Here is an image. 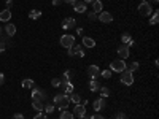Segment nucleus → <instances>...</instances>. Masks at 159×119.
Returning <instances> with one entry per match:
<instances>
[{
  "mask_svg": "<svg viewBox=\"0 0 159 119\" xmlns=\"http://www.w3.org/2000/svg\"><path fill=\"white\" fill-rule=\"evenodd\" d=\"M54 106H57L59 110H67L70 105V100H68V95L65 94H56L54 99H53Z\"/></svg>",
  "mask_w": 159,
  "mask_h": 119,
  "instance_id": "f257e3e1",
  "label": "nucleus"
},
{
  "mask_svg": "<svg viewBox=\"0 0 159 119\" xmlns=\"http://www.w3.org/2000/svg\"><path fill=\"white\" fill-rule=\"evenodd\" d=\"M110 70L115 71V73H123V71L126 70V60H123V59H115V60H111Z\"/></svg>",
  "mask_w": 159,
  "mask_h": 119,
  "instance_id": "f03ea898",
  "label": "nucleus"
},
{
  "mask_svg": "<svg viewBox=\"0 0 159 119\" xmlns=\"http://www.w3.org/2000/svg\"><path fill=\"white\" fill-rule=\"evenodd\" d=\"M32 99H34L35 102H45L46 100V92L43 89H40V87H32Z\"/></svg>",
  "mask_w": 159,
  "mask_h": 119,
  "instance_id": "7ed1b4c3",
  "label": "nucleus"
},
{
  "mask_svg": "<svg viewBox=\"0 0 159 119\" xmlns=\"http://www.w3.org/2000/svg\"><path fill=\"white\" fill-rule=\"evenodd\" d=\"M75 45V35H70V34H64L61 37V46L62 48H72Z\"/></svg>",
  "mask_w": 159,
  "mask_h": 119,
  "instance_id": "20e7f679",
  "label": "nucleus"
},
{
  "mask_svg": "<svg viewBox=\"0 0 159 119\" xmlns=\"http://www.w3.org/2000/svg\"><path fill=\"white\" fill-rule=\"evenodd\" d=\"M139 13L142 14V16H151V13H153V6H151V3L150 2H142L140 5H139Z\"/></svg>",
  "mask_w": 159,
  "mask_h": 119,
  "instance_id": "39448f33",
  "label": "nucleus"
},
{
  "mask_svg": "<svg viewBox=\"0 0 159 119\" xmlns=\"http://www.w3.org/2000/svg\"><path fill=\"white\" fill-rule=\"evenodd\" d=\"M121 83H123L124 86H132V84H134V75L131 73V71L124 70L123 73H121Z\"/></svg>",
  "mask_w": 159,
  "mask_h": 119,
  "instance_id": "423d86ee",
  "label": "nucleus"
},
{
  "mask_svg": "<svg viewBox=\"0 0 159 119\" xmlns=\"http://www.w3.org/2000/svg\"><path fill=\"white\" fill-rule=\"evenodd\" d=\"M73 116L75 117H86V105L83 103H78V105L73 106Z\"/></svg>",
  "mask_w": 159,
  "mask_h": 119,
  "instance_id": "0eeeda50",
  "label": "nucleus"
},
{
  "mask_svg": "<svg viewBox=\"0 0 159 119\" xmlns=\"http://www.w3.org/2000/svg\"><path fill=\"white\" fill-rule=\"evenodd\" d=\"M97 19L102 24H110V22H113V14L108 13V11H102V13H99Z\"/></svg>",
  "mask_w": 159,
  "mask_h": 119,
  "instance_id": "6e6552de",
  "label": "nucleus"
},
{
  "mask_svg": "<svg viewBox=\"0 0 159 119\" xmlns=\"http://www.w3.org/2000/svg\"><path fill=\"white\" fill-rule=\"evenodd\" d=\"M107 106V100L103 99V97H99V99H95L94 100V103H92V108H94V111H102L103 108Z\"/></svg>",
  "mask_w": 159,
  "mask_h": 119,
  "instance_id": "1a4fd4ad",
  "label": "nucleus"
},
{
  "mask_svg": "<svg viewBox=\"0 0 159 119\" xmlns=\"http://www.w3.org/2000/svg\"><path fill=\"white\" fill-rule=\"evenodd\" d=\"M129 54H131V51H129V46H127V45H121V46L118 48V56H119V59L126 60L127 57H129Z\"/></svg>",
  "mask_w": 159,
  "mask_h": 119,
  "instance_id": "9d476101",
  "label": "nucleus"
},
{
  "mask_svg": "<svg viewBox=\"0 0 159 119\" xmlns=\"http://www.w3.org/2000/svg\"><path fill=\"white\" fill-rule=\"evenodd\" d=\"M76 26V19L75 18H65L62 22V29L64 30H70V29H73Z\"/></svg>",
  "mask_w": 159,
  "mask_h": 119,
  "instance_id": "9b49d317",
  "label": "nucleus"
},
{
  "mask_svg": "<svg viewBox=\"0 0 159 119\" xmlns=\"http://www.w3.org/2000/svg\"><path fill=\"white\" fill-rule=\"evenodd\" d=\"M99 73H100L99 65H89V67H87V75H89L91 79H97Z\"/></svg>",
  "mask_w": 159,
  "mask_h": 119,
  "instance_id": "f8f14e48",
  "label": "nucleus"
},
{
  "mask_svg": "<svg viewBox=\"0 0 159 119\" xmlns=\"http://www.w3.org/2000/svg\"><path fill=\"white\" fill-rule=\"evenodd\" d=\"M11 11L8 10V8H5V10H2L0 11V22H10V19H11Z\"/></svg>",
  "mask_w": 159,
  "mask_h": 119,
  "instance_id": "ddd939ff",
  "label": "nucleus"
},
{
  "mask_svg": "<svg viewBox=\"0 0 159 119\" xmlns=\"http://www.w3.org/2000/svg\"><path fill=\"white\" fill-rule=\"evenodd\" d=\"M61 87H64V91H65L64 94H65V95H70L72 92H73V83H72V81H62Z\"/></svg>",
  "mask_w": 159,
  "mask_h": 119,
  "instance_id": "4468645a",
  "label": "nucleus"
},
{
  "mask_svg": "<svg viewBox=\"0 0 159 119\" xmlns=\"http://www.w3.org/2000/svg\"><path fill=\"white\" fill-rule=\"evenodd\" d=\"M73 10H75L76 13H80V14H83V13H86V10H87V5H86L84 2H76V3L73 5Z\"/></svg>",
  "mask_w": 159,
  "mask_h": 119,
  "instance_id": "2eb2a0df",
  "label": "nucleus"
},
{
  "mask_svg": "<svg viewBox=\"0 0 159 119\" xmlns=\"http://www.w3.org/2000/svg\"><path fill=\"white\" fill-rule=\"evenodd\" d=\"M5 32H6V35L11 38L13 35H16V26H14V24H11V22H6L5 24Z\"/></svg>",
  "mask_w": 159,
  "mask_h": 119,
  "instance_id": "dca6fc26",
  "label": "nucleus"
},
{
  "mask_svg": "<svg viewBox=\"0 0 159 119\" xmlns=\"http://www.w3.org/2000/svg\"><path fill=\"white\" fill-rule=\"evenodd\" d=\"M92 11L95 14H99V13L103 11V3L100 2V0H94V2H92Z\"/></svg>",
  "mask_w": 159,
  "mask_h": 119,
  "instance_id": "f3484780",
  "label": "nucleus"
},
{
  "mask_svg": "<svg viewBox=\"0 0 159 119\" xmlns=\"http://www.w3.org/2000/svg\"><path fill=\"white\" fill-rule=\"evenodd\" d=\"M83 48H94L95 46V40L91 37H83V41H81Z\"/></svg>",
  "mask_w": 159,
  "mask_h": 119,
  "instance_id": "a211bd4d",
  "label": "nucleus"
},
{
  "mask_svg": "<svg viewBox=\"0 0 159 119\" xmlns=\"http://www.w3.org/2000/svg\"><path fill=\"white\" fill-rule=\"evenodd\" d=\"M157 22H159V10H153L150 16V26H156Z\"/></svg>",
  "mask_w": 159,
  "mask_h": 119,
  "instance_id": "6ab92c4d",
  "label": "nucleus"
},
{
  "mask_svg": "<svg viewBox=\"0 0 159 119\" xmlns=\"http://www.w3.org/2000/svg\"><path fill=\"white\" fill-rule=\"evenodd\" d=\"M72 48H73L75 56H78V57H84V48H83V45H73Z\"/></svg>",
  "mask_w": 159,
  "mask_h": 119,
  "instance_id": "aec40b11",
  "label": "nucleus"
},
{
  "mask_svg": "<svg viewBox=\"0 0 159 119\" xmlns=\"http://www.w3.org/2000/svg\"><path fill=\"white\" fill-rule=\"evenodd\" d=\"M68 100H70V102H73L75 105H78V103H81V95L76 94V92H72V94L68 95Z\"/></svg>",
  "mask_w": 159,
  "mask_h": 119,
  "instance_id": "412c9836",
  "label": "nucleus"
},
{
  "mask_svg": "<svg viewBox=\"0 0 159 119\" xmlns=\"http://www.w3.org/2000/svg\"><path fill=\"white\" fill-rule=\"evenodd\" d=\"M140 67V63L139 62H131V63H126V70L127 71H131V73H134L135 70H139Z\"/></svg>",
  "mask_w": 159,
  "mask_h": 119,
  "instance_id": "4be33fe9",
  "label": "nucleus"
},
{
  "mask_svg": "<svg viewBox=\"0 0 159 119\" xmlns=\"http://www.w3.org/2000/svg\"><path fill=\"white\" fill-rule=\"evenodd\" d=\"M21 86L24 87V89H32V87L35 86V83L32 81V79H29V78H26V79H22L21 81Z\"/></svg>",
  "mask_w": 159,
  "mask_h": 119,
  "instance_id": "5701e85b",
  "label": "nucleus"
},
{
  "mask_svg": "<svg viewBox=\"0 0 159 119\" xmlns=\"http://www.w3.org/2000/svg\"><path fill=\"white\" fill-rule=\"evenodd\" d=\"M89 89H91L92 92H99V89H100V84H99V81H97V79H91V81H89Z\"/></svg>",
  "mask_w": 159,
  "mask_h": 119,
  "instance_id": "b1692460",
  "label": "nucleus"
},
{
  "mask_svg": "<svg viewBox=\"0 0 159 119\" xmlns=\"http://www.w3.org/2000/svg\"><path fill=\"white\" fill-rule=\"evenodd\" d=\"M99 94H100V97L107 99V97H110V89H108L107 86H100V89H99Z\"/></svg>",
  "mask_w": 159,
  "mask_h": 119,
  "instance_id": "393cba45",
  "label": "nucleus"
},
{
  "mask_svg": "<svg viewBox=\"0 0 159 119\" xmlns=\"http://www.w3.org/2000/svg\"><path fill=\"white\" fill-rule=\"evenodd\" d=\"M73 117H75L73 113H72V111H67V110H62V113L59 116V119H73Z\"/></svg>",
  "mask_w": 159,
  "mask_h": 119,
  "instance_id": "a878e982",
  "label": "nucleus"
},
{
  "mask_svg": "<svg viewBox=\"0 0 159 119\" xmlns=\"http://www.w3.org/2000/svg\"><path fill=\"white\" fill-rule=\"evenodd\" d=\"M99 75H100L103 79H110L113 73H111V70H110V68H107V70H100V73H99Z\"/></svg>",
  "mask_w": 159,
  "mask_h": 119,
  "instance_id": "bb28decb",
  "label": "nucleus"
},
{
  "mask_svg": "<svg viewBox=\"0 0 159 119\" xmlns=\"http://www.w3.org/2000/svg\"><path fill=\"white\" fill-rule=\"evenodd\" d=\"M29 18H30V19H38V18H42V11H40V10H32V11L29 13Z\"/></svg>",
  "mask_w": 159,
  "mask_h": 119,
  "instance_id": "cd10ccee",
  "label": "nucleus"
},
{
  "mask_svg": "<svg viewBox=\"0 0 159 119\" xmlns=\"http://www.w3.org/2000/svg\"><path fill=\"white\" fill-rule=\"evenodd\" d=\"M43 103L42 102H35V100H32V108H34L35 111H43Z\"/></svg>",
  "mask_w": 159,
  "mask_h": 119,
  "instance_id": "c85d7f7f",
  "label": "nucleus"
},
{
  "mask_svg": "<svg viewBox=\"0 0 159 119\" xmlns=\"http://www.w3.org/2000/svg\"><path fill=\"white\" fill-rule=\"evenodd\" d=\"M54 103H46V105L43 106V111H46V113L48 114H50V113H53V111H54Z\"/></svg>",
  "mask_w": 159,
  "mask_h": 119,
  "instance_id": "c756f323",
  "label": "nucleus"
},
{
  "mask_svg": "<svg viewBox=\"0 0 159 119\" xmlns=\"http://www.w3.org/2000/svg\"><path fill=\"white\" fill-rule=\"evenodd\" d=\"M61 83H62V78H53L51 79V86L53 87H61Z\"/></svg>",
  "mask_w": 159,
  "mask_h": 119,
  "instance_id": "7c9ffc66",
  "label": "nucleus"
},
{
  "mask_svg": "<svg viewBox=\"0 0 159 119\" xmlns=\"http://www.w3.org/2000/svg\"><path fill=\"white\" fill-rule=\"evenodd\" d=\"M70 78H72V70H65L62 75V81H70Z\"/></svg>",
  "mask_w": 159,
  "mask_h": 119,
  "instance_id": "2f4dec72",
  "label": "nucleus"
},
{
  "mask_svg": "<svg viewBox=\"0 0 159 119\" xmlns=\"http://www.w3.org/2000/svg\"><path fill=\"white\" fill-rule=\"evenodd\" d=\"M87 19L89 21H97V14H95L94 11H89L87 13Z\"/></svg>",
  "mask_w": 159,
  "mask_h": 119,
  "instance_id": "473e14b6",
  "label": "nucleus"
},
{
  "mask_svg": "<svg viewBox=\"0 0 159 119\" xmlns=\"http://www.w3.org/2000/svg\"><path fill=\"white\" fill-rule=\"evenodd\" d=\"M34 119H48V116L43 113V111H40V113H37V114L34 116Z\"/></svg>",
  "mask_w": 159,
  "mask_h": 119,
  "instance_id": "72a5a7b5",
  "label": "nucleus"
},
{
  "mask_svg": "<svg viewBox=\"0 0 159 119\" xmlns=\"http://www.w3.org/2000/svg\"><path fill=\"white\" fill-rule=\"evenodd\" d=\"M115 119H126V114L123 113V111H118V113L115 114Z\"/></svg>",
  "mask_w": 159,
  "mask_h": 119,
  "instance_id": "f704fd0d",
  "label": "nucleus"
},
{
  "mask_svg": "<svg viewBox=\"0 0 159 119\" xmlns=\"http://www.w3.org/2000/svg\"><path fill=\"white\" fill-rule=\"evenodd\" d=\"M13 119H24V114L22 113H14L13 114Z\"/></svg>",
  "mask_w": 159,
  "mask_h": 119,
  "instance_id": "c9c22d12",
  "label": "nucleus"
},
{
  "mask_svg": "<svg viewBox=\"0 0 159 119\" xmlns=\"http://www.w3.org/2000/svg\"><path fill=\"white\" fill-rule=\"evenodd\" d=\"M91 119H105V117H103L102 114H99V113H95V114L91 116Z\"/></svg>",
  "mask_w": 159,
  "mask_h": 119,
  "instance_id": "e433bc0d",
  "label": "nucleus"
},
{
  "mask_svg": "<svg viewBox=\"0 0 159 119\" xmlns=\"http://www.w3.org/2000/svg\"><path fill=\"white\" fill-rule=\"evenodd\" d=\"M5 49H6V45L2 41V40H0V52H3Z\"/></svg>",
  "mask_w": 159,
  "mask_h": 119,
  "instance_id": "4c0bfd02",
  "label": "nucleus"
},
{
  "mask_svg": "<svg viewBox=\"0 0 159 119\" xmlns=\"http://www.w3.org/2000/svg\"><path fill=\"white\" fill-rule=\"evenodd\" d=\"M67 54L70 56V57H73V56H75V52H73V48H68V49H67Z\"/></svg>",
  "mask_w": 159,
  "mask_h": 119,
  "instance_id": "58836bf2",
  "label": "nucleus"
},
{
  "mask_svg": "<svg viewBox=\"0 0 159 119\" xmlns=\"http://www.w3.org/2000/svg\"><path fill=\"white\" fill-rule=\"evenodd\" d=\"M62 2H65V3H68V5H75L78 0H62Z\"/></svg>",
  "mask_w": 159,
  "mask_h": 119,
  "instance_id": "ea45409f",
  "label": "nucleus"
},
{
  "mask_svg": "<svg viewBox=\"0 0 159 119\" xmlns=\"http://www.w3.org/2000/svg\"><path fill=\"white\" fill-rule=\"evenodd\" d=\"M3 83H5V75L0 73V86H3Z\"/></svg>",
  "mask_w": 159,
  "mask_h": 119,
  "instance_id": "a19ab883",
  "label": "nucleus"
},
{
  "mask_svg": "<svg viewBox=\"0 0 159 119\" xmlns=\"http://www.w3.org/2000/svg\"><path fill=\"white\" fill-rule=\"evenodd\" d=\"M11 6H13V2H11V0H6V8H8V10H11Z\"/></svg>",
  "mask_w": 159,
  "mask_h": 119,
  "instance_id": "79ce46f5",
  "label": "nucleus"
},
{
  "mask_svg": "<svg viewBox=\"0 0 159 119\" xmlns=\"http://www.w3.org/2000/svg\"><path fill=\"white\" fill-rule=\"evenodd\" d=\"M61 3H62V0H53V5L54 6H59Z\"/></svg>",
  "mask_w": 159,
  "mask_h": 119,
  "instance_id": "37998d69",
  "label": "nucleus"
},
{
  "mask_svg": "<svg viewBox=\"0 0 159 119\" xmlns=\"http://www.w3.org/2000/svg\"><path fill=\"white\" fill-rule=\"evenodd\" d=\"M76 35H83V29H81V27L76 29Z\"/></svg>",
  "mask_w": 159,
  "mask_h": 119,
  "instance_id": "c03bdc74",
  "label": "nucleus"
},
{
  "mask_svg": "<svg viewBox=\"0 0 159 119\" xmlns=\"http://www.w3.org/2000/svg\"><path fill=\"white\" fill-rule=\"evenodd\" d=\"M83 2H84V3L87 5V3H92V2H94V0H83Z\"/></svg>",
  "mask_w": 159,
  "mask_h": 119,
  "instance_id": "a18cd8bd",
  "label": "nucleus"
},
{
  "mask_svg": "<svg viewBox=\"0 0 159 119\" xmlns=\"http://www.w3.org/2000/svg\"><path fill=\"white\" fill-rule=\"evenodd\" d=\"M148 2H153V3H157V2H159V0H148Z\"/></svg>",
  "mask_w": 159,
  "mask_h": 119,
  "instance_id": "49530a36",
  "label": "nucleus"
},
{
  "mask_svg": "<svg viewBox=\"0 0 159 119\" xmlns=\"http://www.w3.org/2000/svg\"><path fill=\"white\" fill-rule=\"evenodd\" d=\"M0 37H2V27H0Z\"/></svg>",
  "mask_w": 159,
  "mask_h": 119,
  "instance_id": "de8ad7c7",
  "label": "nucleus"
},
{
  "mask_svg": "<svg viewBox=\"0 0 159 119\" xmlns=\"http://www.w3.org/2000/svg\"><path fill=\"white\" fill-rule=\"evenodd\" d=\"M142 2H148V0H142Z\"/></svg>",
  "mask_w": 159,
  "mask_h": 119,
  "instance_id": "09e8293b",
  "label": "nucleus"
},
{
  "mask_svg": "<svg viewBox=\"0 0 159 119\" xmlns=\"http://www.w3.org/2000/svg\"><path fill=\"white\" fill-rule=\"evenodd\" d=\"M83 119H84V117H83Z\"/></svg>",
  "mask_w": 159,
  "mask_h": 119,
  "instance_id": "8fccbe9b",
  "label": "nucleus"
}]
</instances>
